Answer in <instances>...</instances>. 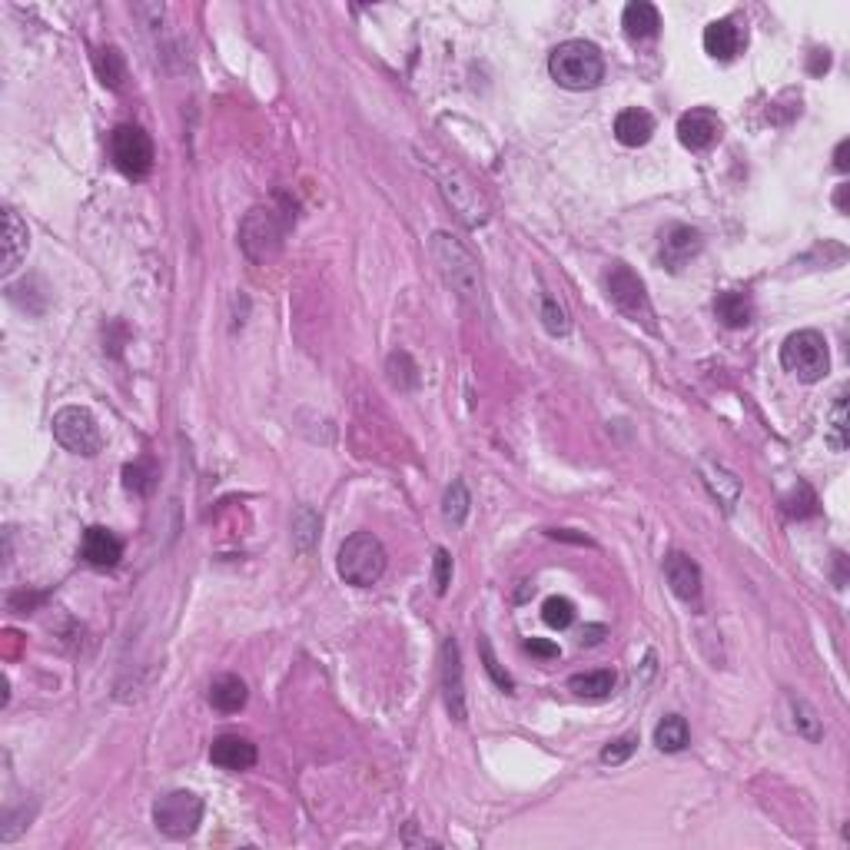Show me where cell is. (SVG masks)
Instances as JSON below:
<instances>
[{"label":"cell","instance_id":"21","mask_svg":"<svg viewBox=\"0 0 850 850\" xmlns=\"http://www.w3.org/2000/svg\"><path fill=\"white\" fill-rule=\"evenodd\" d=\"M621 27H625L628 37L648 40L661 30V14L655 4H648V0H635V4H628L625 14H621Z\"/></svg>","mask_w":850,"mask_h":850},{"label":"cell","instance_id":"4","mask_svg":"<svg viewBox=\"0 0 850 850\" xmlns=\"http://www.w3.org/2000/svg\"><path fill=\"white\" fill-rule=\"evenodd\" d=\"M781 366L801 382H821L831 369V352L827 342L814 329H797L784 339L781 346Z\"/></svg>","mask_w":850,"mask_h":850},{"label":"cell","instance_id":"17","mask_svg":"<svg viewBox=\"0 0 850 850\" xmlns=\"http://www.w3.org/2000/svg\"><path fill=\"white\" fill-rule=\"evenodd\" d=\"M744 47V30L734 24L731 17L714 20V24L704 27V50L714 60H734Z\"/></svg>","mask_w":850,"mask_h":850},{"label":"cell","instance_id":"6","mask_svg":"<svg viewBox=\"0 0 850 850\" xmlns=\"http://www.w3.org/2000/svg\"><path fill=\"white\" fill-rule=\"evenodd\" d=\"M605 289L621 316H628L631 323H641L645 329H655V309H651V299L638 273H631L625 263H615L605 276Z\"/></svg>","mask_w":850,"mask_h":850},{"label":"cell","instance_id":"37","mask_svg":"<svg viewBox=\"0 0 850 850\" xmlns=\"http://www.w3.org/2000/svg\"><path fill=\"white\" fill-rule=\"evenodd\" d=\"M525 651H532V655H538V658H558V645H552V641H542V638L525 641Z\"/></svg>","mask_w":850,"mask_h":850},{"label":"cell","instance_id":"30","mask_svg":"<svg viewBox=\"0 0 850 850\" xmlns=\"http://www.w3.org/2000/svg\"><path fill=\"white\" fill-rule=\"evenodd\" d=\"M542 618H545V625H552V628H568L575 621V605L568 598H562V595H552L542 605Z\"/></svg>","mask_w":850,"mask_h":850},{"label":"cell","instance_id":"3","mask_svg":"<svg viewBox=\"0 0 850 850\" xmlns=\"http://www.w3.org/2000/svg\"><path fill=\"white\" fill-rule=\"evenodd\" d=\"M336 565H339V575L346 578L349 585L369 588L386 575V548H382V542L372 532H356L342 542Z\"/></svg>","mask_w":850,"mask_h":850},{"label":"cell","instance_id":"20","mask_svg":"<svg viewBox=\"0 0 850 850\" xmlns=\"http://www.w3.org/2000/svg\"><path fill=\"white\" fill-rule=\"evenodd\" d=\"M701 479H704V485H708V492L714 495V499H718L724 509H734V505H738V499H741V482L734 479V475L724 469V465H718V462H701Z\"/></svg>","mask_w":850,"mask_h":850},{"label":"cell","instance_id":"29","mask_svg":"<svg viewBox=\"0 0 850 850\" xmlns=\"http://www.w3.org/2000/svg\"><path fill=\"white\" fill-rule=\"evenodd\" d=\"M316 532H319V515L313 509H299L293 518V542L299 552H309L316 545Z\"/></svg>","mask_w":850,"mask_h":850},{"label":"cell","instance_id":"28","mask_svg":"<svg viewBox=\"0 0 850 850\" xmlns=\"http://www.w3.org/2000/svg\"><path fill=\"white\" fill-rule=\"evenodd\" d=\"M538 316H542V326L552 336H568V329H572V319H568L565 306L548 293L542 296V303H538Z\"/></svg>","mask_w":850,"mask_h":850},{"label":"cell","instance_id":"2","mask_svg":"<svg viewBox=\"0 0 850 850\" xmlns=\"http://www.w3.org/2000/svg\"><path fill=\"white\" fill-rule=\"evenodd\" d=\"M548 70L565 90H595L605 80V57L592 40H565L548 57Z\"/></svg>","mask_w":850,"mask_h":850},{"label":"cell","instance_id":"36","mask_svg":"<svg viewBox=\"0 0 850 850\" xmlns=\"http://www.w3.org/2000/svg\"><path fill=\"white\" fill-rule=\"evenodd\" d=\"M482 661H485V671H489V675H492V681L499 684L502 691H512V688H515V681H512L509 675H505V671H502V665H499V661H495L492 648H489V641H482Z\"/></svg>","mask_w":850,"mask_h":850},{"label":"cell","instance_id":"15","mask_svg":"<svg viewBox=\"0 0 850 850\" xmlns=\"http://www.w3.org/2000/svg\"><path fill=\"white\" fill-rule=\"evenodd\" d=\"M80 558L93 568H113L123 558V542L110 528L93 525L84 532V542H80Z\"/></svg>","mask_w":850,"mask_h":850},{"label":"cell","instance_id":"23","mask_svg":"<svg viewBox=\"0 0 850 850\" xmlns=\"http://www.w3.org/2000/svg\"><path fill=\"white\" fill-rule=\"evenodd\" d=\"M714 313H718V319L728 329H744V326H751V319H754V303L748 293L731 289V293H721L714 299Z\"/></svg>","mask_w":850,"mask_h":850},{"label":"cell","instance_id":"1","mask_svg":"<svg viewBox=\"0 0 850 850\" xmlns=\"http://www.w3.org/2000/svg\"><path fill=\"white\" fill-rule=\"evenodd\" d=\"M429 253L435 259V266H439L442 279L452 286V293L459 296L465 306L482 309V303H485V283H482L479 259L465 250V246L455 240V236L442 233V230L432 233Z\"/></svg>","mask_w":850,"mask_h":850},{"label":"cell","instance_id":"35","mask_svg":"<svg viewBox=\"0 0 850 850\" xmlns=\"http://www.w3.org/2000/svg\"><path fill=\"white\" fill-rule=\"evenodd\" d=\"M635 748H638V738H635V734H625V738L611 741L608 748L601 751V761H605V764H625L631 754H635Z\"/></svg>","mask_w":850,"mask_h":850},{"label":"cell","instance_id":"19","mask_svg":"<svg viewBox=\"0 0 850 850\" xmlns=\"http://www.w3.org/2000/svg\"><path fill=\"white\" fill-rule=\"evenodd\" d=\"M246 701H250V691H246V681L236 678V675H220L213 678L210 684V704L216 711L223 714H236L246 708Z\"/></svg>","mask_w":850,"mask_h":850},{"label":"cell","instance_id":"16","mask_svg":"<svg viewBox=\"0 0 850 850\" xmlns=\"http://www.w3.org/2000/svg\"><path fill=\"white\" fill-rule=\"evenodd\" d=\"M210 761L223 771H250L256 764V744L240 734H220L210 748Z\"/></svg>","mask_w":850,"mask_h":850},{"label":"cell","instance_id":"32","mask_svg":"<svg viewBox=\"0 0 850 850\" xmlns=\"http://www.w3.org/2000/svg\"><path fill=\"white\" fill-rule=\"evenodd\" d=\"M153 482H157V469H153L150 462H137V465H127V469H123V485H127L130 492L147 495L153 489Z\"/></svg>","mask_w":850,"mask_h":850},{"label":"cell","instance_id":"13","mask_svg":"<svg viewBox=\"0 0 850 850\" xmlns=\"http://www.w3.org/2000/svg\"><path fill=\"white\" fill-rule=\"evenodd\" d=\"M701 246H704V240L694 226L671 223L665 230V236H661V263L678 273V269H684L694 256L701 253Z\"/></svg>","mask_w":850,"mask_h":850},{"label":"cell","instance_id":"25","mask_svg":"<svg viewBox=\"0 0 850 850\" xmlns=\"http://www.w3.org/2000/svg\"><path fill=\"white\" fill-rule=\"evenodd\" d=\"M615 671H585V675H575L572 681H568V688H572L578 698H588V701H601L608 698L611 691H615Z\"/></svg>","mask_w":850,"mask_h":850},{"label":"cell","instance_id":"26","mask_svg":"<svg viewBox=\"0 0 850 850\" xmlns=\"http://www.w3.org/2000/svg\"><path fill=\"white\" fill-rule=\"evenodd\" d=\"M688 741H691V731H688V721H684L681 714H668V718L655 728V744H658V751H665V754L684 751L688 748Z\"/></svg>","mask_w":850,"mask_h":850},{"label":"cell","instance_id":"31","mask_svg":"<svg viewBox=\"0 0 850 850\" xmlns=\"http://www.w3.org/2000/svg\"><path fill=\"white\" fill-rule=\"evenodd\" d=\"M791 711H794V728H797V734H804L807 741H821V718L814 714L811 704L791 701Z\"/></svg>","mask_w":850,"mask_h":850},{"label":"cell","instance_id":"39","mask_svg":"<svg viewBox=\"0 0 850 850\" xmlns=\"http://www.w3.org/2000/svg\"><path fill=\"white\" fill-rule=\"evenodd\" d=\"M847 147H850V143L844 140L841 147H837V153H834V157H837V160H834V167H837V170H847V160H844V157H847Z\"/></svg>","mask_w":850,"mask_h":850},{"label":"cell","instance_id":"34","mask_svg":"<svg viewBox=\"0 0 850 850\" xmlns=\"http://www.w3.org/2000/svg\"><path fill=\"white\" fill-rule=\"evenodd\" d=\"M432 578H435V592L445 595L452 585V555L445 548H435V562H432Z\"/></svg>","mask_w":850,"mask_h":850},{"label":"cell","instance_id":"8","mask_svg":"<svg viewBox=\"0 0 850 850\" xmlns=\"http://www.w3.org/2000/svg\"><path fill=\"white\" fill-rule=\"evenodd\" d=\"M283 236L286 223L269 206H253L240 223V246L253 263H266L269 256H276L279 246H283Z\"/></svg>","mask_w":850,"mask_h":850},{"label":"cell","instance_id":"27","mask_svg":"<svg viewBox=\"0 0 850 850\" xmlns=\"http://www.w3.org/2000/svg\"><path fill=\"white\" fill-rule=\"evenodd\" d=\"M469 509H472V499H469V489H465L462 479H455L449 489H445V499H442V515L445 522L452 525H465V518H469Z\"/></svg>","mask_w":850,"mask_h":850},{"label":"cell","instance_id":"33","mask_svg":"<svg viewBox=\"0 0 850 850\" xmlns=\"http://www.w3.org/2000/svg\"><path fill=\"white\" fill-rule=\"evenodd\" d=\"M827 439H831L834 452L847 449V396H844V392L834 402V419H831V429H827Z\"/></svg>","mask_w":850,"mask_h":850},{"label":"cell","instance_id":"11","mask_svg":"<svg viewBox=\"0 0 850 850\" xmlns=\"http://www.w3.org/2000/svg\"><path fill=\"white\" fill-rule=\"evenodd\" d=\"M721 117L708 107H694L688 113H681L678 120V140L688 147L691 153H701V150H711L714 143L721 140Z\"/></svg>","mask_w":850,"mask_h":850},{"label":"cell","instance_id":"9","mask_svg":"<svg viewBox=\"0 0 850 850\" xmlns=\"http://www.w3.org/2000/svg\"><path fill=\"white\" fill-rule=\"evenodd\" d=\"M110 157L123 176L143 180V176H150L157 153H153V140L147 130L133 127V123H123V127L113 130V137H110Z\"/></svg>","mask_w":850,"mask_h":850},{"label":"cell","instance_id":"5","mask_svg":"<svg viewBox=\"0 0 850 850\" xmlns=\"http://www.w3.org/2000/svg\"><path fill=\"white\" fill-rule=\"evenodd\" d=\"M435 173V183L445 196V203L452 206L455 216L465 223V226H482L489 220V206H485V196L479 193V186L472 183V176L465 173L462 167L455 163H442V167H432Z\"/></svg>","mask_w":850,"mask_h":850},{"label":"cell","instance_id":"24","mask_svg":"<svg viewBox=\"0 0 850 850\" xmlns=\"http://www.w3.org/2000/svg\"><path fill=\"white\" fill-rule=\"evenodd\" d=\"M93 67H97L100 84L110 90H120L123 80H127V60H123L117 47H100L97 54H93Z\"/></svg>","mask_w":850,"mask_h":850},{"label":"cell","instance_id":"18","mask_svg":"<svg viewBox=\"0 0 850 850\" xmlns=\"http://www.w3.org/2000/svg\"><path fill=\"white\" fill-rule=\"evenodd\" d=\"M615 137L625 147H645L655 137V117L641 107H628L615 117Z\"/></svg>","mask_w":850,"mask_h":850},{"label":"cell","instance_id":"7","mask_svg":"<svg viewBox=\"0 0 850 850\" xmlns=\"http://www.w3.org/2000/svg\"><path fill=\"white\" fill-rule=\"evenodd\" d=\"M203 821V801L193 791H170L153 804V824L170 841H186Z\"/></svg>","mask_w":850,"mask_h":850},{"label":"cell","instance_id":"14","mask_svg":"<svg viewBox=\"0 0 850 850\" xmlns=\"http://www.w3.org/2000/svg\"><path fill=\"white\" fill-rule=\"evenodd\" d=\"M665 578H668L671 592L681 601H688V605H698L701 601V568L694 558H688L684 552H671L665 558Z\"/></svg>","mask_w":850,"mask_h":850},{"label":"cell","instance_id":"22","mask_svg":"<svg viewBox=\"0 0 850 850\" xmlns=\"http://www.w3.org/2000/svg\"><path fill=\"white\" fill-rule=\"evenodd\" d=\"M30 236L27 226L20 223V216L14 210H4V276H10L20 266V259L27 256Z\"/></svg>","mask_w":850,"mask_h":850},{"label":"cell","instance_id":"12","mask_svg":"<svg viewBox=\"0 0 850 850\" xmlns=\"http://www.w3.org/2000/svg\"><path fill=\"white\" fill-rule=\"evenodd\" d=\"M442 691H445V708H449L452 721H465V681H462V648L455 638L442 641Z\"/></svg>","mask_w":850,"mask_h":850},{"label":"cell","instance_id":"10","mask_svg":"<svg viewBox=\"0 0 850 850\" xmlns=\"http://www.w3.org/2000/svg\"><path fill=\"white\" fill-rule=\"evenodd\" d=\"M54 439L74 455H97L103 449V432L93 412L84 406H67L54 416Z\"/></svg>","mask_w":850,"mask_h":850},{"label":"cell","instance_id":"38","mask_svg":"<svg viewBox=\"0 0 850 850\" xmlns=\"http://www.w3.org/2000/svg\"><path fill=\"white\" fill-rule=\"evenodd\" d=\"M831 67V54L827 50H814V60H811V74H824Z\"/></svg>","mask_w":850,"mask_h":850}]
</instances>
